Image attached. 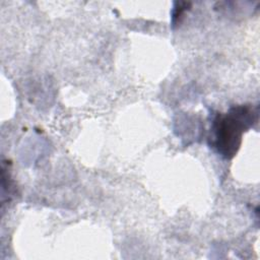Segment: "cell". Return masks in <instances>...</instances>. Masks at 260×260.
<instances>
[{"mask_svg": "<svg viewBox=\"0 0 260 260\" xmlns=\"http://www.w3.org/2000/svg\"><path fill=\"white\" fill-rule=\"evenodd\" d=\"M258 121V109L251 105L232 107L225 114H217L213 119L211 146L224 158L237 153L242 136Z\"/></svg>", "mask_w": 260, "mask_h": 260, "instance_id": "obj_1", "label": "cell"}]
</instances>
